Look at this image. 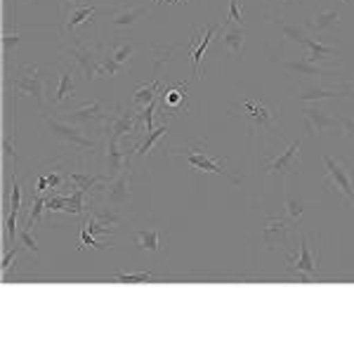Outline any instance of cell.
Wrapping results in <instances>:
<instances>
[{
  "instance_id": "1",
  "label": "cell",
  "mask_w": 354,
  "mask_h": 354,
  "mask_svg": "<svg viewBox=\"0 0 354 354\" xmlns=\"http://www.w3.org/2000/svg\"><path fill=\"white\" fill-rule=\"evenodd\" d=\"M230 116L248 123L253 135H270L281 125V106L260 100V97H245L230 106Z\"/></svg>"
},
{
  "instance_id": "2",
  "label": "cell",
  "mask_w": 354,
  "mask_h": 354,
  "mask_svg": "<svg viewBox=\"0 0 354 354\" xmlns=\"http://www.w3.org/2000/svg\"><path fill=\"white\" fill-rule=\"evenodd\" d=\"M165 156L170 158H177V161H185L187 165H192L198 175L203 173H215V175H222V177H230L232 182H239L236 177L230 175V170H225V158H215L210 156L208 151V140H192L187 142L185 147H168L163 149Z\"/></svg>"
},
{
  "instance_id": "3",
  "label": "cell",
  "mask_w": 354,
  "mask_h": 354,
  "mask_svg": "<svg viewBox=\"0 0 354 354\" xmlns=\"http://www.w3.org/2000/svg\"><path fill=\"white\" fill-rule=\"evenodd\" d=\"M43 130L53 142H59V145H64V147H71V149H76V151H83L88 158H93L97 151L104 149L100 142L90 140V137L83 133L81 125L68 123L59 116H55V118L43 116Z\"/></svg>"
},
{
  "instance_id": "4",
  "label": "cell",
  "mask_w": 354,
  "mask_h": 354,
  "mask_svg": "<svg viewBox=\"0 0 354 354\" xmlns=\"http://www.w3.org/2000/svg\"><path fill=\"white\" fill-rule=\"evenodd\" d=\"M324 192H335L345 198V203H354V158H333L324 153Z\"/></svg>"
},
{
  "instance_id": "5",
  "label": "cell",
  "mask_w": 354,
  "mask_h": 354,
  "mask_svg": "<svg viewBox=\"0 0 354 354\" xmlns=\"http://www.w3.org/2000/svg\"><path fill=\"white\" fill-rule=\"evenodd\" d=\"M68 62H71L73 66H78V71H81V76L85 81H93V78L100 76V68H102V50L100 48H93V45H88L81 38L73 36L71 38V45L64 50V55Z\"/></svg>"
},
{
  "instance_id": "6",
  "label": "cell",
  "mask_w": 354,
  "mask_h": 354,
  "mask_svg": "<svg viewBox=\"0 0 354 354\" xmlns=\"http://www.w3.org/2000/svg\"><path fill=\"white\" fill-rule=\"evenodd\" d=\"M100 50H102L100 76L113 78L118 71H123V68L128 66V62L135 57L137 45L133 41H109V43H102Z\"/></svg>"
},
{
  "instance_id": "7",
  "label": "cell",
  "mask_w": 354,
  "mask_h": 354,
  "mask_svg": "<svg viewBox=\"0 0 354 354\" xmlns=\"http://www.w3.org/2000/svg\"><path fill=\"white\" fill-rule=\"evenodd\" d=\"M283 31V38H288V41L298 43V45H305L307 48V55L305 59L314 62V64H322L326 66L328 62H340V53L335 48H330V45H324L319 43L317 38H310L302 28H293V26H281Z\"/></svg>"
},
{
  "instance_id": "8",
  "label": "cell",
  "mask_w": 354,
  "mask_h": 354,
  "mask_svg": "<svg viewBox=\"0 0 354 354\" xmlns=\"http://www.w3.org/2000/svg\"><path fill=\"white\" fill-rule=\"evenodd\" d=\"M57 116L64 118V121H68V123L83 125V128H102L104 130L106 123H109L111 111L106 109L100 100H93V102H83V104L76 106V109L59 111Z\"/></svg>"
},
{
  "instance_id": "9",
  "label": "cell",
  "mask_w": 354,
  "mask_h": 354,
  "mask_svg": "<svg viewBox=\"0 0 354 354\" xmlns=\"http://www.w3.org/2000/svg\"><path fill=\"white\" fill-rule=\"evenodd\" d=\"M300 147H302V140H293L290 145L283 149L279 156H274L267 161V173L274 175V177H295L300 173V165H302V156H300Z\"/></svg>"
},
{
  "instance_id": "10",
  "label": "cell",
  "mask_w": 354,
  "mask_h": 354,
  "mask_svg": "<svg viewBox=\"0 0 354 354\" xmlns=\"http://www.w3.org/2000/svg\"><path fill=\"white\" fill-rule=\"evenodd\" d=\"M15 90L19 95L33 97L38 102V106H45V81L38 71V66H19L15 76Z\"/></svg>"
},
{
  "instance_id": "11",
  "label": "cell",
  "mask_w": 354,
  "mask_h": 354,
  "mask_svg": "<svg viewBox=\"0 0 354 354\" xmlns=\"http://www.w3.org/2000/svg\"><path fill=\"white\" fill-rule=\"evenodd\" d=\"M158 111H161L163 121L165 113H168V121L175 113L185 111L189 113V100H187V83H177V85H165L158 95Z\"/></svg>"
},
{
  "instance_id": "12",
  "label": "cell",
  "mask_w": 354,
  "mask_h": 354,
  "mask_svg": "<svg viewBox=\"0 0 354 354\" xmlns=\"http://www.w3.org/2000/svg\"><path fill=\"white\" fill-rule=\"evenodd\" d=\"M57 71H59V81H57V88H55V95H53V102L55 104H62L66 100H73L78 95V66H73L71 62H64L59 59L57 62Z\"/></svg>"
},
{
  "instance_id": "13",
  "label": "cell",
  "mask_w": 354,
  "mask_h": 354,
  "mask_svg": "<svg viewBox=\"0 0 354 354\" xmlns=\"http://www.w3.org/2000/svg\"><path fill=\"white\" fill-rule=\"evenodd\" d=\"M140 125H142L140 116H137L135 109H123V106H116V111H111L104 133H106V137H111V140H121L123 135H137Z\"/></svg>"
},
{
  "instance_id": "14",
  "label": "cell",
  "mask_w": 354,
  "mask_h": 354,
  "mask_svg": "<svg viewBox=\"0 0 354 354\" xmlns=\"http://www.w3.org/2000/svg\"><path fill=\"white\" fill-rule=\"evenodd\" d=\"M302 116H305L307 133L310 135H319L326 128H335V125H340V116H335L333 111H328L326 106L319 104V102H310V104H305Z\"/></svg>"
},
{
  "instance_id": "15",
  "label": "cell",
  "mask_w": 354,
  "mask_h": 354,
  "mask_svg": "<svg viewBox=\"0 0 354 354\" xmlns=\"http://www.w3.org/2000/svg\"><path fill=\"white\" fill-rule=\"evenodd\" d=\"M149 15L147 8H128V5H121L111 12V17L106 19V31L111 33H128L140 24L145 17Z\"/></svg>"
},
{
  "instance_id": "16",
  "label": "cell",
  "mask_w": 354,
  "mask_h": 354,
  "mask_svg": "<svg viewBox=\"0 0 354 354\" xmlns=\"http://www.w3.org/2000/svg\"><path fill=\"white\" fill-rule=\"evenodd\" d=\"M100 12L93 5H62V36L73 38V31H76L81 24H88L93 21V17Z\"/></svg>"
},
{
  "instance_id": "17",
  "label": "cell",
  "mask_w": 354,
  "mask_h": 354,
  "mask_svg": "<svg viewBox=\"0 0 354 354\" xmlns=\"http://www.w3.org/2000/svg\"><path fill=\"white\" fill-rule=\"evenodd\" d=\"M319 260V258H317ZM317 260L312 255L310 241H307V234L300 232V258H288V272H293L302 283H312V277L317 274Z\"/></svg>"
},
{
  "instance_id": "18",
  "label": "cell",
  "mask_w": 354,
  "mask_h": 354,
  "mask_svg": "<svg viewBox=\"0 0 354 354\" xmlns=\"http://www.w3.org/2000/svg\"><path fill=\"white\" fill-rule=\"evenodd\" d=\"M220 41L222 48L227 50L232 57H236V59H243V53H245V28L243 24H234V21H222L218 36H215Z\"/></svg>"
},
{
  "instance_id": "19",
  "label": "cell",
  "mask_w": 354,
  "mask_h": 354,
  "mask_svg": "<svg viewBox=\"0 0 354 354\" xmlns=\"http://www.w3.org/2000/svg\"><path fill=\"white\" fill-rule=\"evenodd\" d=\"M220 26H222V24L208 21V24H203L196 33H194V38L189 41V43L194 45V50H192V64H194V78H196V81L201 78V59H203L205 50H208L210 41H213V38L218 36Z\"/></svg>"
},
{
  "instance_id": "20",
  "label": "cell",
  "mask_w": 354,
  "mask_h": 354,
  "mask_svg": "<svg viewBox=\"0 0 354 354\" xmlns=\"http://www.w3.org/2000/svg\"><path fill=\"white\" fill-rule=\"evenodd\" d=\"M293 232V225L283 218H274V215H267V225H265V234H262V241H265L267 248H288V236Z\"/></svg>"
},
{
  "instance_id": "21",
  "label": "cell",
  "mask_w": 354,
  "mask_h": 354,
  "mask_svg": "<svg viewBox=\"0 0 354 354\" xmlns=\"http://www.w3.org/2000/svg\"><path fill=\"white\" fill-rule=\"evenodd\" d=\"M350 90L345 88H324V85H302L298 90V97L305 102H322V100H335V97H347Z\"/></svg>"
},
{
  "instance_id": "22",
  "label": "cell",
  "mask_w": 354,
  "mask_h": 354,
  "mask_svg": "<svg viewBox=\"0 0 354 354\" xmlns=\"http://www.w3.org/2000/svg\"><path fill=\"white\" fill-rule=\"evenodd\" d=\"M283 68H288L290 73H298V76H310V78H326L333 76V68L314 64L310 59H298V62H281Z\"/></svg>"
},
{
  "instance_id": "23",
  "label": "cell",
  "mask_w": 354,
  "mask_h": 354,
  "mask_svg": "<svg viewBox=\"0 0 354 354\" xmlns=\"http://www.w3.org/2000/svg\"><path fill=\"white\" fill-rule=\"evenodd\" d=\"M338 24H340L338 10H317V12L310 17V21H307V28L314 33H326Z\"/></svg>"
},
{
  "instance_id": "24",
  "label": "cell",
  "mask_w": 354,
  "mask_h": 354,
  "mask_svg": "<svg viewBox=\"0 0 354 354\" xmlns=\"http://www.w3.org/2000/svg\"><path fill=\"white\" fill-rule=\"evenodd\" d=\"M135 241L140 245V250L147 253H163V232L161 230H135Z\"/></svg>"
},
{
  "instance_id": "25",
  "label": "cell",
  "mask_w": 354,
  "mask_h": 354,
  "mask_svg": "<svg viewBox=\"0 0 354 354\" xmlns=\"http://www.w3.org/2000/svg\"><path fill=\"white\" fill-rule=\"evenodd\" d=\"M165 135H168V121H163L161 125H158V128L149 130L145 140H142L140 145L130 149V156H133V161H137V158H145L147 153L153 149V145H156V142L161 140V137H165Z\"/></svg>"
},
{
  "instance_id": "26",
  "label": "cell",
  "mask_w": 354,
  "mask_h": 354,
  "mask_svg": "<svg viewBox=\"0 0 354 354\" xmlns=\"http://www.w3.org/2000/svg\"><path fill=\"white\" fill-rule=\"evenodd\" d=\"M161 90H163L161 78H153L151 83L140 85V88L135 90V95H133V106H135V109H145L149 102H153L158 95H161Z\"/></svg>"
},
{
  "instance_id": "27",
  "label": "cell",
  "mask_w": 354,
  "mask_h": 354,
  "mask_svg": "<svg viewBox=\"0 0 354 354\" xmlns=\"http://www.w3.org/2000/svg\"><path fill=\"white\" fill-rule=\"evenodd\" d=\"M45 196L43 194H33L31 198H28V210H26V218H24V227H28V230L33 232V227L38 225V220L43 218L45 213Z\"/></svg>"
},
{
  "instance_id": "28",
  "label": "cell",
  "mask_w": 354,
  "mask_h": 354,
  "mask_svg": "<svg viewBox=\"0 0 354 354\" xmlns=\"http://www.w3.org/2000/svg\"><path fill=\"white\" fill-rule=\"evenodd\" d=\"M151 279H156L151 272H135V274L118 272L111 277V281H116V283H147V281H151Z\"/></svg>"
},
{
  "instance_id": "29",
  "label": "cell",
  "mask_w": 354,
  "mask_h": 354,
  "mask_svg": "<svg viewBox=\"0 0 354 354\" xmlns=\"http://www.w3.org/2000/svg\"><path fill=\"white\" fill-rule=\"evenodd\" d=\"M45 208H48V213H59V210L66 208V196L64 194H50V196H45Z\"/></svg>"
},
{
  "instance_id": "30",
  "label": "cell",
  "mask_w": 354,
  "mask_h": 354,
  "mask_svg": "<svg viewBox=\"0 0 354 354\" xmlns=\"http://www.w3.org/2000/svg\"><path fill=\"white\" fill-rule=\"evenodd\" d=\"M88 245H90V248H97V250H104L106 248V245L102 243V241H97L95 234L83 225V230H81V248H88Z\"/></svg>"
},
{
  "instance_id": "31",
  "label": "cell",
  "mask_w": 354,
  "mask_h": 354,
  "mask_svg": "<svg viewBox=\"0 0 354 354\" xmlns=\"http://www.w3.org/2000/svg\"><path fill=\"white\" fill-rule=\"evenodd\" d=\"M286 213L288 218L293 222H298L302 218V213H305V205H302V201H295V198H288L286 201Z\"/></svg>"
},
{
  "instance_id": "32",
  "label": "cell",
  "mask_w": 354,
  "mask_h": 354,
  "mask_svg": "<svg viewBox=\"0 0 354 354\" xmlns=\"http://www.w3.org/2000/svg\"><path fill=\"white\" fill-rule=\"evenodd\" d=\"M19 243L24 245L26 250H33V253H38V241L31 236V230H28V227H21V230H19Z\"/></svg>"
},
{
  "instance_id": "33",
  "label": "cell",
  "mask_w": 354,
  "mask_h": 354,
  "mask_svg": "<svg viewBox=\"0 0 354 354\" xmlns=\"http://www.w3.org/2000/svg\"><path fill=\"white\" fill-rule=\"evenodd\" d=\"M21 201H24V198H21V185L17 182V177H12V201H10V210H17V213H19Z\"/></svg>"
},
{
  "instance_id": "34",
  "label": "cell",
  "mask_w": 354,
  "mask_h": 354,
  "mask_svg": "<svg viewBox=\"0 0 354 354\" xmlns=\"http://www.w3.org/2000/svg\"><path fill=\"white\" fill-rule=\"evenodd\" d=\"M19 45V33H10V31H5L3 33V50H5V55H12V48H17Z\"/></svg>"
},
{
  "instance_id": "35",
  "label": "cell",
  "mask_w": 354,
  "mask_h": 354,
  "mask_svg": "<svg viewBox=\"0 0 354 354\" xmlns=\"http://www.w3.org/2000/svg\"><path fill=\"white\" fill-rule=\"evenodd\" d=\"M340 130L347 140H354V116H340Z\"/></svg>"
},
{
  "instance_id": "36",
  "label": "cell",
  "mask_w": 354,
  "mask_h": 354,
  "mask_svg": "<svg viewBox=\"0 0 354 354\" xmlns=\"http://www.w3.org/2000/svg\"><path fill=\"white\" fill-rule=\"evenodd\" d=\"M62 5H90V0H62Z\"/></svg>"
},
{
  "instance_id": "37",
  "label": "cell",
  "mask_w": 354,
  "mask_h": 354,
  "mask_svg": "<svg viewBox=\"0 0 354 354\" xmlns=\"http://www.w3.org/2000/svg\"><path fill=\"white\" fill-rule=\"evenodd\" d=\"M156 3H173L175 5V3H185V0H156Z\"/></svg>"
},
{
  "instance_id": "38",
  "label": "cell",
  "mask_w": 354,
  "mask_h": 354,
  "mask_svg": "<svg viewBox=\"0 0 354 354\" xmlns=\"http://www.w3.org/2000/svg\"><path fill=\"white\" fill-rule=\"evenodd\" d=\"M347 90H350V93H354V81L347 83Z\"/></svg>"
},
{
  "instance_id": "39",
  "label": "cell",
  "mask_w": 354,
  "mask_h": 354,
  "mask_svg": "<svg viewBox=\"0 0 354 354\" xmlns=\"http://www.w3.org/2000/svg\"><path fill=\"white\" fill-rule=\"evenodd\" d=\"M342 3H352V0H342Z\"/></svg>"
}]
</instances>
